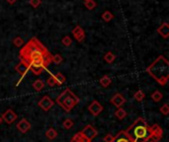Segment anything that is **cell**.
I'll list each match as a JSON object with an SVG mask.
<instances>
[{"mask_svg":"<svg viewBox=\"0 0 169 142\" xmlns=\"http://www.w3.org/2000/svg\"><path fill=\"white\" fill-rule=\"evenodd\" d=\"M115 59H116V55H115L114 53L111 52V51H108L106 54L104 55V60H105L107 63H109V64L113 63Z\"/></svg>","mask_w":169,"mask_h":142,"instance_id":"obj_21","label":"cell"},{"mask_svg":"<svg viewBox=\"0 0 169 142\" xmlns=\"http://www.w3.org/2000/svg\"><path fill=\"white\" fill-rule=\"evenodd\" d=\"M38 104H39V106L43 110V111L49 112V110L55 106V102H53L49 96H45V97H43L41 100L39 101Z\"/></svg>","mask_w":169,"mask_h":142,"instance_id":"obj_8","label":"cell"},{"mask_svg":"<svg viewBox=\"0 0 169 142\" xmlns=\"http://www.w3.org/2000/svg\"><path fill=\"white\" fill-rule=\"evenodd\" d=\"M113 18H114V15L110 11H105L102 14V19L104 21H106V22H110Z\"/></svg>","mask_w":169,"mask_h":142,"instance_id":"obj_27","label":"cell"},{"mask_svg":"<svg viewBox=\"0 0 169 142\" xmlns=\"http://www.w3.org/2000/svg\"><path fill=\"white\" fill-rule=\"evenodd\" d=\"M146 72L160 85H166L169 79V62L163 55H160L146 68Z\"/></svg>","mask_w":169,"mask_h":142,"instance_id":"obj_1","label":"cell"},{"mask_svg":"<svg viewBox=\"0 0 169 142\" xmlns=\"http://www.w3.org/2000/svg\"><path fill=\"white\" fill-rule=\"evenodd\" d=\"M112 142H132V141L127 134H126L125 131H120V132L114 137V140Z\"/></svg>","mask_w":169,"mask_h":142,"instance_id":"obj_16","label":"cell"},{"mask_svg":"<svg viewBox=\"0 0 169 142\" xmlns=\"http://www.w3.org/2000/svg\"><path fill=\"white\" fill-rule=\"evenodd\" d=\"M162 98H163V94L161 93L160 91H154L153 93L151 94V99L154 101V102H160L161 100H162Z\"/></svg>","mask_w":169,"mask_h":142,"instance_id":"obj_23","label":"cell"},{"mask_svg":"<svg viewBox=\"0 0 169 142\" xmlns=\"http://www.w3.org/2000/svg\"><path fill=\"white\" fill-rule=\"evenodd\" d=\"M111 82H112V80H111V78L108 75L103 76L101 79H100V81H99L100 85H101V86L104 87V88H107L111 84Z\"/></svg>","mask_w":169,"mask_h":142,"instance_id":"obj_20","label":"cell"},{"mask_svg":"<svg viewBox=\"0 0 169 142\" xmlns=\"http://www.w3.org/2000/svg\"><path fill=\"white\" fill-rule=\"evenodd\" d=\"M159 111H160L161 113H162V115L167 116L168 113H169V106H168V105L167 104H164L163 106H161L160 109H159Z\"/></svg>","mask_w":169,"mask_h":142,"instance_id":"obj_32","label":"cell"},{"mask_svg":"<svg viewBox=\"0 0 169 142\" xmlns=\"http://www.w3.org/2000/svg\"><path fill=\"white\" fill-rule=\"evenodd\" d=\"M56 103L62 106L66 113H69L79 103V98L70 90V89L66 88L65 90L56 98Z\"/></svg>","mask_w":169,"mask_h":142,"instance_id":"obj_4","label":"cell"},{"mask_svg":"<svg viewBox=\"0 0 169 142\" xmlns=\"http://www.w3.org/2000/svg\"><path fill=\"white\" fill-rule=\"evenodd\" d=\"M1 119H2V120H4V122H6L8 124H11L17 119V115H16V113L13 111V110L8 109L2 115Z\"/></svg>","mask_w":169,"mask_h":142,"instance_id":"obj_11","label":"cell"},{"mask_svg":"<svg viewBox=\"0 0 169 142\" xmlns=\"http://www.w3.org/2000/svg\"><path fill=\"white\" fill-rule=\"evenodd\" d=\"M46 84H48V86H49V87L56 86V83L55 78H53V75H51V76L48 78V79H46Z\"/></svg>","mask_w":169,"mask_h":142,"instance_id":"obj_33","label":"cell"},{"mask_svg":"<svg viewBox=\"0 0 169 142\" xmlns=\"http://www.w3.org/2000/svg\"><path fill=\"white\" fill-rule=\"evenodd\" d=\"M62 61H63V58H62V56L60 55V54H55V55H53L52 62L55 63L56 65L60 64V63H62Z\"/></svg>","mask_w":169,"mask_h":142,"instance_id":"obj_25","label":"cell"},{"mask_svg":"<svg viewBox=\"0 0 169 142\" xmlns=\"http://www.w3.org/2000/svg\"><path fill=\"white\" fill-rule=\"evenodd\" d=\"M62 45H65V47H70L71 44H72V40L70 39V37H68V36H65V37H63V39L62 40Z\"/></svg>","mask_w":169,"mask_h":142,"instance_id":"obj_31","label":"cell"},{"mask_svg":"<svg viewBox=\"0 0 169 142\" xmlns=\"http://www.w3.org/2000/svg\"><path fill=\"white\" fill-rule=\"evenodd\" d=\"M84 5H85V7L87 9H89V10H93L96 7V2L94 1V0H89V1H86L85 3H84Z\"/></svg>","mask_w":169,"mask_h":142,"instance_id":"obj_30","label":"cell"},{"mask_svg":"<svg viewBox=\"0 0 169 142\" xmlns=\"http://www.w3.org/2000/svg\"><path fill=\"white\" fill-rule=\"evenodd\" d=\"M42 1L41 0H30V4L32 7H34V8H38V7L41 5Z\"/></svg>","mask_w":169,"mask_h":142,"instance_id":"obj_34","label":"cell"},{"mask_svg":"<svg viewBox=\"0 0 169 142\" xmlns=\"http://www.w3.org/2000/svg\"><path fill=\"white\" fill-rule=\"evenodd\" d=\"M52 58H53V54L49 51L44 57L34 58L27 61V63L29 65V68H30V71H32L35 75L39 76L40 74L43 73V71H45L48 68L49 63L52 62Z\"/></svg>","mask_w":169,"mask_h":142,"instance_id":"obj_5","label":"cell"},{"mask_svg":"<svg viewBox=\"0 0 169 142\" xmlns=\"http://www.w3.org/2000/svg\"><path fill=\"white\" fill-rule=\"evenodd\" d=\"M84 1H85V2H86V1H89V0H84Z\"/></svg>","mask_w":169,"mask_h":142,"instance_id":"obj_38","label":"cell"},{"mask_svg":"<svg viewBox=\"0 0 169 142\" xmlns=\"http://www.w3.org/2000/svg\"><path fill=\"white\" fill-rule=\"evenodd\" d=\"M103 140H104V142H112L114 140V136L111 133H108V134H106V136H104Z\"/></svg>","mask_w":169,"mask_h":142,"instance_id":"obj_35","label":"cell"},{"mask_svg":"<svg viewBox=\"0 0 169 142\" xmlns=\"http://www.w3.org/2000/svg\"><path fill=\"white\" fill-rule=\"evenodd\" d=\"M53 78H55L56 85H62V84L65 83V81H66L65 76H64L63 74L60 73V72L56 73V75H53Z\"/></svg>","mask_w":169,"mask_h":142,"instance_id":"obj_18","label":"cell"},{"mask_svg":"<svg viewBox=\"0 0 169 142\" xmlns=\"http://www.w3.org/2000/svg\"><path fill=\"white\" fill-rule=\"evenodd\" d=\"M157 33L164 39H167L169 37V25L164 22L161 24V26L157 29Z\"/></svg>","mask_w":169,"mask_h":142,"instance_id":"obj_15","label":"cell"},{"mask_svg":"<svg viewBox=\"0 0 169 142\" xmlns=\"http://www.w3.org/2000/svg\"><path fill=\"white\" fill-rule=\"evenodd\" d=\"M149 132H150V135L148 137V140L146 142H157L158 140L161 139V137L163 135L162 128L156 123L149 126Z\"/></svg>","mask_w":169,"mask_h":142,"instance_id":"obj_6","label":"cell"},{"mask_svg":"<svg viewBox=\"0 0 169 142\" xmlns=\"http://www.w3.org/2000/svg\"><path fill=\"white\" fill-rule=\"evenodd\" d=\"M72 35L78 42H81L84 41L85 39V32L80 26H76L72 30Z\"/></svg>","mask_w":169,"mask_h":142,"instance_id":"obj_13","label":"cell"},{"mask_svg":"<svg viewBox=\"0 0 169 142\" xmlns=\"http://www.w3.org/2000/svg\"><path fill=\"white\" fill-rule=\"evenodd\" d=\"M15 70H16V72L19 73L20 76H21V79L19 80V82L16 84V86H18V85L21 83V81H22L23 78L26 76L29 71H30V68H29V65H28L27 61H25V60L21 59V61L15 66Z\"/></svg>","mask_w":169,"mask_h":142,"instance_id":"obj_7","label":"cell"},{"mask_svg":"<svg viewBox=\"0 0 169 142\" xmlns=\"http://www.w3.org/2000/svg\"><path fill=\"white\" fill-rule=\"evenodd\" d=\"M90 142H91V141H90Z\"/></svg>","mask_w":169,"mask_h":142,"instance_id":"obj_39","label":"cell"},{"mask_svg":"<svg viewBox=\"0 0 169 142\" xmlns=\"http://www.w3.org/2000/svg\"><path fill=\"white\" fill-rule=\"evenodd\" d=\"M17 129L22 133H27L31 129V123L26 119H22L17 123Z\"/></svg>","mask_w":169,"mask_h":142,"instance_id":"obj_14","label":"cell"},{"mask_svg":"<svg viewBox=\"0 0 169 142\" xmlns=\"http://www.w3.org/2000/svg\"><path fill=\"white\" fill-rule=\"evenodd\" d=\"M48 52L49 51L37 38H32L27 42V45H25L24 48H21L20 57L22 60L29 61L37 57H44Z\"/></svg>","mask_w":169,"mask_h":142,"instance_id":"obj_2","label":"cell"},{"mask_svg":"<svg viewBox=\"0 0 169 142\" xmlns=\"http://www.w3.org/2000/svg\"><path fill=\"white\" fill-rule=\"evenodd\" d=\"M46 136L48 137V139H49V140L55 139V138L57 136L56 130L55 128H53V127H51V128H49L48 130L46 131Z\"/></svg>","mask_w":169,"mask_h":142,"instance_id":"obj_19","label":"cell"},{"mask_svg":"<svg viewBox=\"0 0 169 142\" xmlns=\"http://www.w3.org/2000/svg\"><path fill=\"white\" fill-rule=\"evenodd\" d=\"M115 116H116V118L119 119H124L126 116H127V112L125 111L123 108H119L116 112H115Z\"/></svg>","mask_w":169,"mask_h":142,"instance_id":"obj_22","label":"cell"},{"mask_svg":"<svg viewBox=\"0 0 169 142\" xmlns=\"http://www.w3.org/2000/svg\"><path fill=\"white\" fill-rule=\"evenodd\" d=\"M7 2L9 3V4H14L15 2H17V0H6Z\"/></svg>","mask_w":169,"mask_h":142,"instance_id":"obj_36","label":"cell"},{"mask_svg":"<svg viewBox=\"0 0 169 142\" xmlns=\"http://www.w3.org/2000/svg\"><path fill=\"white\" fill-rule=\"evenodd\" d=\"M81 133L83 134V136L87 138L88 140H92L93 138H95L97 136V134H98V131H97L94 127L90 124H88V125H86L83 129H82Z\"/></svg>","mask_w":169,"mask_h":142,"instance_id":"obj_9","label":"cell"},{"mask_svg":"<svg viewBox=\"0 0 169 142\" xmlns=\"http://www.w3.org/2000/svg\"><path fill=\"white\" fill-rule=\"evenodd\" d=\"M145 93H143L142 90L136 91V93H135V95H134L135 100L138 101V102H142L143 99H145Z\"/></svg>","mask_w":169,"mask_h":142,"instance_id":"obj_24","label":"cell"},{"mask_svg":"<svg viewBox=\"0 0 169 142\" xmlns=\"http://www.w3.org/2000/svg\"><path fill=\"white\" fill-rule=\"evenodd\" d=\"M1 122H2V119H1V116H0V124H1Z\"/></svg>","mask_w":169,"mask_h":142,"instance_id":"obj_37","label":"cell"},{"mask_svg":"<svg viewBox=\"0 0 169 142\" xmlns=\"http://www.w3.org/2000/svg\"><path fill=\"white\" fill-rule=\"evenodd\" d=\"M88 111L90 112L94 116H97L98 115L102 113L103 111V106L100 104L98 101L94 100L88 106Z\"/></svg>","mask_w":169,"mask_h":142,"instance_id":"obj_10","label":"cell"},{"mask_svg":"<svg viewBox=\"0 0 169 142\" xmlns=\"http://www.w3.org/2000/svg\"><path fill=\"white\" fill-rule=\"evenodd\" d=\"M125 132L132 142H146L150 135L148 124L142 118H139Z\"/></svg>","mask_w":169,"mask_h":142,"instance_id":"obj_3","label":"cell"},{"mask_svg":"<svg viewBox=\"0 0 169 142\" xmlns=\"http://www.w3.org/2000/svg\"><path fill=\"white\" fill-rule=\"evenodd\" d=\"M62 126H63V128H65V129H70L71 127L73 126V120L71 119H66L63 122Z\"/></svg>","mask_w":169,"mask_h":142,"instance_id":"obj_28","label":"cell"},{"mask_svg":"<svg viewBox=\"0 0 169 142\" xmlns=\"http://www.w3.org/2000/svg\"><path fill=\"white\" fill-rule=\"evenodd\" d=\"M82 138H83V134L81 133V131H79L76 134H74V136L71 138L70 142H81Z\"/></svg>","mask_w":169,"mask_h":142,"instance_id":"obj_29","label":"cell"},{"mask_svg":"<svg viewBox=\"0 0 169 142\" xmlns=\"http://www.w3.org/2000/svg\"><path fill=\"white\" fill-rule=\"evenodd\" d=\"M45 87H46V83H45L43 80H41V79L36 80L35 82L33 83V88H34V90H36L37 92L43 91V90L45 89Z\"/></svg>","mask_w":169,"mask_h":142,"instance_id":"obj_17","label":"cell"},{"mask_svg":"<svg viewBox=\"0 0 169 142\" xmlns=\"http://www.w3.org/2000/svg\"><path fill=\"white\" fill-rule=\"evenodd\" d=\"M13 45H15L16 48H21L24 45V40L21 37H16L13 40Z\"/></svg>","mask_w":169,"mask_h":142,"instance_id":"obj_26","label":"cell"},{"mask_svg":"<svg viewBox=\"0 0 169 142\" xmlns=\"http://www.w3.org/2000/svg\"><path fill=\"white\" fill-rule=\"evenodd\" d=\"M111 103H112V105H114L116 108L119 109V108H122V106L126 103V99L122 94L117 93L111 98Z\"/></svg>","mask_w":169,"mask_h":142,"instance_id":"obj_12","label":"cell"}]
</instances>
